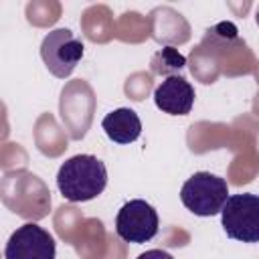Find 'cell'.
<instances>
[{"instance_id":"cell-1","label":"cell","mask_w":259,"mask_h":259,"mask_svg":"<svg viewBox=\"0 0 259 259\" xmlns=\"http://www.w3.org/2000/svg\"><path fill=\"white\" fill-rule=\"evenodd\" d=\"M107 186L105 164L91 154H77L61 164L57 188L69 202H87L99 196Z\"/></svg>"},{"instance_id":"cell-2","label":"cell","mask_w":259,"mask_h":259,"mask_svg":"<svg viewBox=\"0 0 259 259\" xmlns=\"http://www.w3.org/2000/svg\"><path fill=\"white\" fill-rule=\"evenodd\" d=\"M180 200L196 217L219 214L229 200L227 180L210 172H196L182 184Z\"/></svg>"},{"instance_id":"cell-3","label":"cell","mask_w":259,"mask_h":259,"mask_svg":"<svg viewBox=\"0 0 259 259\" xmlns=\"http://www.w3.org/2000/svg\"><path fill=\"white\" fill-rule=\"evenodd\" d=\"M221 223L227 237L241 243H259V194L229 196L221 210Z\"/></svg>"},{"instance_id":"cell-4","label":"cell","mask_w":259,"mask_h":259,"mask_svg":"<svg viewBox=\"0 0 259 259\" xmlns=\"http://www.w3.org/2000/svg\"><path fill=\"white\" fill-rule=\"evenodd\" d=\"M83 42L69 28L51 30L40 45V57L47 69L59 79H65L75 71L79 61L83 59Z\"/></svg>"},{"instance_id":"cell-5","label":"cell","mask_w":259,"mask_h":259,"mask_svg":"<svg viewBox=\"0 0 259 259\" xmlns=\"http://www.w3.org/2000/svg\"><path fill=\"white\" fill-rule=\"evenodd\" d=\"M115 233L125 243H148L158 233V212L156 208L142 200L134 198L125 202L115 217Z\"/></svg>"},{"instance_id":"cell-6","label":"cell","mask_w":259,"mask_h":259,"mask_svg":"<svg viewBox=\"0 0 259 259\" xmlns=\"http://www.w3.org/2000/svg\"><path fill=\"white\" fill-rule=\"evenodd\" d=\"M55 239L49 231L36 223H26L18 227L4 249L6 259H55Z\"/></svg>"},{"instance_id":"cell-7","label":"cell","mask_w":259,"mask_h":259,"mask_svg":"<svg viewBox=\"0 0 259 259\" xmlns=\"http://www.w3.org/2000/svg\"><path fill=\"white\" fill-rule=\"evenodd\" d=\"M154 103L170 115H186L194 105V87L180 75L166 77L154 89Z\"/></svg>"},{"instance_id":"cell-8","label":"cell","mask_w":259,"mask_h":259,"mask_svg":"<svg viewBox=\"0 0 259 259\" xmlns=\"http://www.w3.org/2000/svg\"><path fill=\"white\" fill-rule=\"evenodd\" d=\"M101 127L105 136L115 144H132L142 134V121L130 107H119L107 113L101 121Z\"/></svg>"},{"instance_id":"cell-9","label":"cell","mask_w":259,"mask_h":259,"mask_svg":"<svg viewBox=\"0 0 259 259\" xmlns=\"http://www.w3.org/2000/svg\"><path fill=\"white\" fill-rule=\"evenodd\" d=\"M186 65L184 55L178 53L174 47H162L154 57H152V73L154 75H166L172 77L178 71H182Z\"/></svg>"},{"instance_id":"cell-10","label":"cell","mask_w":259,"mask_h":259,"mask_svg":"<svg viewBox=\"0 0 259 259\" xmlns=\"http://www.w3.org/2000/svg\"><path fill=\"white\" fill-rule=\"evenodd\" d=\"M138 259H174V257L164 249H150V251L142 253Z\"/></svg>"},{"instance_id":"cell-11","label":"cell","mask_w":259,"mask_h":259,"mask_svg":"<svg viewBox=\"0 0 259 259\" xmlns=\"http://www.w3.org/2000/svg\"><path fill=\"white\" fill-rule=\"evenodd\" d=\"M255 20H257V26H259V8H257V14H255Z\"/></svg>"}]
</instances>
